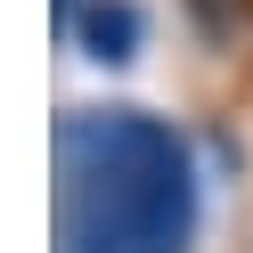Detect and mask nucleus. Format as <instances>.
Here are the masks:
<instances>
[{
	"instance_id": "obj_1",
	"label": "nucleus",
	"mask_w": 253,
	"mask_h": 253,
	"mask_svg": "<svg viewBox=\"0 0 253 253\" xmlns=\"http://www.w3.org/2000/svg\"><path fill=\"white\" fill-rule=\"evenodd\" d=\"M196 164L139 106H74L57 123V253H188Z\"/></svg>"
},
{
	"instance_id": "obj_2",
	"label": "nucleus",
	"mask_w": 253,
	"mask_h": 253,
	"mask_svg": "<svg viewBox=\"0 0 253 253\" xmlns=\"http://www.w3.org/2000/svg\"><path fill=\"white\" fill-rule=\"evenodd\" d=\"M74 41H82V57H98V66H123V57L139 49V8L131 0H90L82 17L66 25Z\"/></svg>"
}]
</instances>
